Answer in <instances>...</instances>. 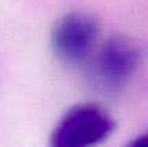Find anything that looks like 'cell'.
I'll list each match as a JSON object with an SVG mask.
<instances>
[{
    "label": "cell",
    "instance_id": "6da1fadb",
    "mask_svg": "<svg viewBox=\"0 0 148 147\" xmlns=\"http://www.w3.org/2000/svg\"><path fill=\"white\" fill-rule=\"evenodd\" d=\"M145 55V46L134 38L125 35L108 38L91 61V85L105 95L119 94L137 75Z\"/></svg>",
    "mask_w": 148,
    "mask_h": 147
},
{
    "label": "cell",
    "instance_id": "7a4b0ae2",
    "mask_svg": "<svg viewBox=\"0 0 148 147\" xmlns=\"http://www.w3.org/2000/svg\"><path fill=\"white\" fill-rule=\"evenodd\" d=\"M115 120L101 105L82 102L71 107L56 121L49 136L52 147H94L115 131Z\"/></svg>",
    "mask_w": 148,
    "mask_h": 147
},
{
    "label": "cell",
    "instance_id": "3957f363",
    "mask_svg": "<svg viewBox=\"0 0 148 147\" xmlns=\"http://www.w3.org/2000/svg\"><path fill=\"white\" fill-rule=\"evenodd\" d=\"M99 39L98 20L86 12H69L60 16L50 30V49L56 59L68 66L86 62Z\"/></svg>",
    "mask_w": 148,
    "mask_h": 147
},
{
    "label": "cell",
    "instance_id": "277c9868",
    "mask_svg": "<svg viewBox=\"0 0 148 147\" xmlns=\"http://www.w3.org/2000/svg\"><path fill=\"white\" fill-rule=\"evenodd\" d=\"M130 146H132V147H148V130L145 131V133L138 134V136L130 143Z\"/></svg>",
    "mask_w": 148,
    "mask_h": 147
}]
</instances>
